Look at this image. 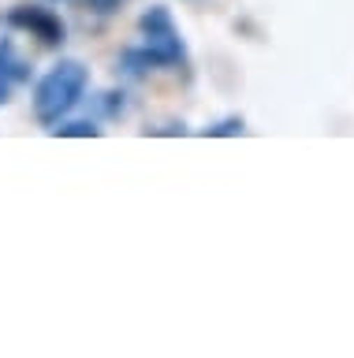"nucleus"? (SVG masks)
<instances>
[{
	"label": "nucleus",
	"instance_id": "obj_7",
	"mask_svg": "<svg viewBox=\"0 0 354 358\" xmlns=\"http://www.w3.org/2000/svg\"><path fill=\"white\" fill-rule=\"evenodd\" d=\"M235 131H242V120H228L220 127H209V134H235Z\"/></svg>",
	"mask_w": 354,
	"mask_h": 358
},
{
	"label": "nucleus",
	"instance_id": "obj_2",
	"mask_svg": "<svg viewBox=\"0 0 354 358\" xmlns=\"http://www.w3.org/2000/svg\"><path fill=\"white\" fill-rule=\"evenodd\" d=\"M135 64H142V67H183L186 64L179 27L172 22L168 8L157 4L142 15V49L127 52V67H135Z\"/></svg>",
	"mask_w": 354,
	"mask_h": 358
},
{
	"label": "nucleus",
	"instance_id": "obj_3",
	"mask_svg": "<svg viewBox=\"0 0 354 358\" xmlns=\"http://www.w3.org/2000/svg\"><path fill=\"white\" fill-rule=\"evenodd\" d=\"M12 22L15 27H23V30H30L34 38H41L45 45H57V41H64V22L52 15L49 8H15L12 11Z\"/></svg>",
	"mask_w": 354,
	"mask_h": 358
},
{
	"label": "nucleus",
	"instance_id": "obj_5",
	"mask_svg": "<svg viewBox=\"0 0 354 358\" xmlns=\"http://www.w3.org/2000/svg\"><path fill=\"white\" fill-rule=\"evenodd\" d=\"M49 131H57V134H79V138H90V134H97L94 123H71V127H49Z\"/></svg>",
	"mask_w": 354,
	"mask_h": 358
},
{
	"label": "nucleus",
	"instance_id": "obj_4",
	"mask_svg": "<svg viewBox=\"0 0 354 358\" xmlns=\"http://www.w3.org/2000/svg\"><path fill=\"white\" fill-rule=\"evenodd\" d=\"M27 78H30L27 60L15 52V41L4 38V41H0V105L12 101V94L27 83Z\"/></svg>",
	"mask_w": 354,
	"mask_h": 358
},
{
	"label": "nucleus",
	"instance_id": "obj_6",
	"mask_svg": "<svg viewBox=\"0 0 354 358\" xmlns=\"http://www.w3.org/2000/svg\"><path fill=\"white\" fill-rule=\"evenodd\" d=\"M86 4H90L94 11H101V15H112V11L124 4V0H86Z\"/></svg>",
	"mask_w": 354,
	"mask_h": 358
},
{
	"label": "nucleus",
	"instance_id": "obj_1",
	"mask_svg": "<svg viewBox=\"0 0 354 358\" xmlns=\"http://www.w3.org/2000/svg\"><path fill=\"white\" fill-rule=\"evenodd\" d=\"M86 86H90V71H86L79 60H60L57 67H49V71L41 75V83L34 90V116L45 123V127L60 123L82 101Z\"/></svg>",
	"mask_w": 354,
	"mask_h": 358
}]
</instances>
